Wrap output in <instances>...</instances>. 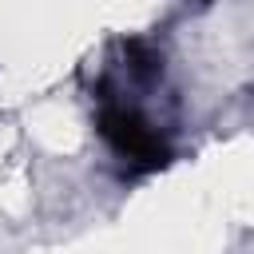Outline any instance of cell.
I'll use <instances>...</instances> for the list:
<instances>
[{
    "instance_id": "cell-1",
    "label": "cell",
    "mask_w": 254,
    "mask_h": 254,
    "mask_svg": "<svg viewBox=\"0 0 254 254\" xmlns=\"http://www.w3.org/2000/svg\"><path fill=\"white\" fill-rule=\"evenodd\" d=\"M95 127L99 135L107 139V147L139 175L147 171H159L171 163V147L167 139L155 131V123L127 99L119 95H99V115H95Z\"/></svg>"
},
{
    "instance_id": "cell-2",
    "label": "cell",
    "mask_w": 254,
    "mask_h": 254,
    "mask_svg": "<svg viewBox=\"0 0 254 254\" xmlns=\"http://www.w3.org/2000/svg\"><path fill=\"white\" fill-rule=\"evenodd\" d=\"M123 64L139 83H151L163 71V56L147 44V40H123Z\"/></svg>"
}]
</instances>
